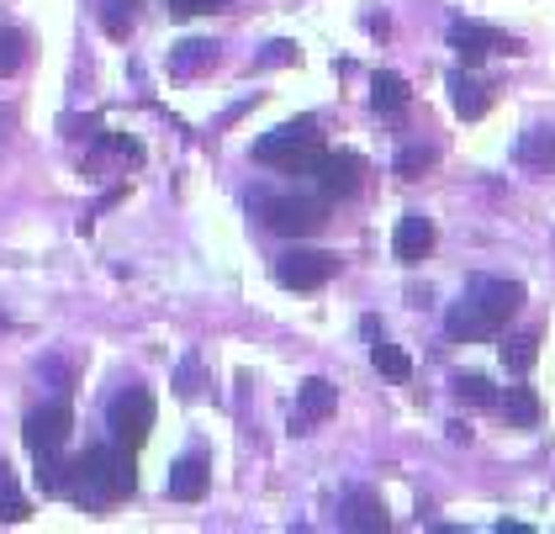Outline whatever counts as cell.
I'll return each mask as SVG.
<instances>
[{"mask_svg": "<svg viewBox=\"0 0 555 534\" xmlns=\"http://www.w3.org/2000/svg\"><path fill=\"white\" fill-rule=\"evenodd\" d=\"M503 412H508L513 423H524V429H529V423H540V397H534L529 386H513L508 397H503Z\"/></svg>", "mask_w": 555, "mask_h": 534, "instance_id": "7402d4cb", "label": "cell"}, {"mask_svg": "<svg viewBox=\"0 0 555 534\" xmlns=\"http://www.w3.org/2000/svg\"><path fill=\"white\" fill-rule=\"evenodd\" d=\"M69 429H75V412H69V403H43V408L27 412V450L33 455H53L64 450V440H69Z\"/></svg>", "mask_w": 555, "mask_h": 534, "instance_id": "52a82bcc", "label": "cell"}, {"mask_svg": "<svg viewBox=\"0 0 555 534\" xmlns=\"http://www.w3.org/2000/svg\"><path fill=\"white\" fill-rule=\"evenodd\" d=\"M513 160H518V165H534V169L555 165V132H545V127H529V132L513 143Z\"/></svg>", "mask_w": 555, "mask_h": 534, "instance_id": "2e32d148", "label": "cell"}, {"mask_svg": "<svg viewBox=\"0 0 555 534\" xmlns=\"http://www.w3.org/2000/svg\"><path fill=\"white\" fill-rule=\"evenodd\" d=\"M207 487H212L207 450L180 455V460H175V471H170V497H180V503H196V497H207Z\"/></svg>", "mask_w": 555, "mask_h": 534, "instance_id": "8fae6325", "label": "cell"}, {"mask_svg": "<svg viewBox=\"0 0 555 534\" xmlns=\"http://www.w3.org/2000/svg\"><path fill=\"white\" fill-rule=\"evenodd\" d=\"M428 249H434V223H428L424 212H408L397 223V259L402 265H418V259H428Z\"/></svg>", "mask_w": 555, "mask_h": 534, "instance_id": "7c38bea8", "label": "cell"}, {"mask_svg": "<svg viewBox=\"0 0 555 534\" xmlns=\"http://www.w3.org/2000/svg\"><path fill=\"white\" fill-rule=\"evenodd\" d=\"M259 223H264L270 233L307 239V233H318V228L328 223V212H323V202H312V196H264V202H259Z\"/></svg>", "mask_w": 555, "mask_h": 534, "instance_id": "277c9868", "label": "cell"}, {"mask_svg": "<svg viewBox=\"0 0 555 534\" xmlns=\"http://www.w3.org/2000/svg\"><path fill=\"white\" fill-rule=\"evenodd\" d=\"M339 524H344V530H354V534H386V530H391V513L382 508V497H376V493L354 487V493H344Z\"/></svg>", "mask_w": 555, "mask_h": 534, "instance_id": "9c48e42d", "label": "cell"}, {"mask_svg": "<svg viewBox=\"0 0 555 534\" xmlns=\"http://www.w3.org/2000/svg\"><path fill=\"white\" fill-rule=\"evenodd\" d=\"M297 53H292V42H270L264 53H259V64H292Z\"/></svg>", "mask_w": 555, "mask_h": 534, "instance_id": "83f0119b", "label": "cell"}, {"mask_svg": "<svg viewBox=\"0 0 555 534\" xmlns=\"http://www.w3.org/2000/svg\"><path fill=\"white\" fill-rule=\"evenodd\" d=\"M138 487V471H132V450H122L117 440L112 445H90L75 466H69V482H64V497H75L86 513H101L112 503Z\"/></svg>", "mask_w": 555, "mask_h": 534, "instance_id": "6da1fadb", "label": "cell"}, {"mask_svg": "<svg viewBox=\"0 0 555 534\" xmlns=\"http://www.w3.org/2000/svg\"><path fill=\"white\" fill-rule=\"evenodd\" d=\"M518 302H524V287H518V281L476 276L466 287V296L450 307L444 329H450V339H461V344H476V339H487V333L503 329L513 313H518Z\"/></svg>", "mask_w": 555, "mask_h": 534, "instance_id": "7a4b0ae2", "label": "cell"}, {"mask_svg": "<svg viewBox=\"0 0 555 534\" xmlns=\"http://www.w3.org/2000/svg\"><path fill=\"white\" fill-rule=\"evenodd\" d=\"M371 106H376V112H402V106H408V80H402V75H391V69H382V75H376V80H371Z\"/></svg>", "mask_w": 555, "mask_h": 534, "instance_id": "ac0fdd59", "label": "cell"}, {"mask_svg": "<svg viewBox=\"0 0 555 534\" xmlns=\"http://www.w3.org/2000/svg\"><path fill=\"white\" fill-rule=\"evenodd\" d=\"M428 165H434V154H428V149H408V154L397 160V175H402V180H418Z\"/></svg>", "mask_w": 555, "mask_h": 534, "instance_id": "484cf974", "label": "cell"}, {"mask_svg": "<svg viewBox=\"0 0 555 534\" xmlns=\"http://www.w3.org/2000/svg\"><path fill=\"white\" fill-rule=\"evenodd\" d=\"M217 64V42L207 38H191V42H180L170 53V75H180V80H191V75H207Z\"/></svg>", "mask_w": 555, "mask_h": 534, "instance_id": "9a60e30c", "label": "cell"}, {"mask_svg": "<svg viewBox=\"0 0 555 534\" xmlns=\"http://www.w3.org/2000/svg\"><path fill=\"white\" fill-rule=\"evenodd\" d=\"M312 175H318V186H323L328 196H349V191L360 186V175H365V160L349 154V149H339V154H323Z\"/></svg>", "mask_w": 555, "mask_h": 534, "instance_id": "30bf717a", "label": "cell"}, {"mask_svg": "<svg viewBox=\"0 0 555 534\" xmlns=\"http://www.w3.org/2000/svg\"><path fill=\"white\" fill-rule=\"evenodd\" d=\"M450 101H455V112H461L466 123H476V117H487V106H492L487 85L476 80V75H466V69H455V75H450Z\"/></svg>", "mask_w": 555, "mask_h": 534, "instance_id": "4fadbf2b", "label": "cell"}, {"mask_svg": "<svg viewBox=\"0 0 555 534\" xmlns=\"http://www.w3.org/2000/svg\"><path fill=\"white\" fill-rule=\"evenodd\" d=\"M175 392L180 397H196L202 392V360H185V366L175 370Z\"/></svg>", "mask_w": 555, "mask_h": 534, "instance_id": "d4e9b609", "label": "cell"}, {"mask_svg": "<svg viewBox=\"0 0 555 534\" xmlns=\"http://www.w3.org/2000/svg\"><path fill=\"white\" fill-rule=\"evenodd\" d=\"M334 276H339V254H328V249H292L275 259V281L286 291H318Z\"/></svg>", "mask_w": 555, "mask_h": 534, "instance_id": "5b68a950", "label": "cell"}, {"mask_svg": "<svg viewBox=\"0 0 555 534\" xmlns=\"http://www.w3.org/2000/svg\"><path fill=\"white\" fill-rule=\"evenodd\" d=\"M371 366L382 370L386 381H408V376H413V360H408L397 344H382V339L371 344Z\"/></svg>", "mask_w": 555, "mask_h": 534, "instance_id": "ffe728a7", "label": "cell"}, {"mask_svg": "<svg viewBox=\"0 0 555 534\" xmlns=\"http://www.w3.org/2000/svg\"><path fill=\"white\" fill-rule=\"evenodd\" d=\"M33 508H27V497H22V482H16V471L0 460V524H22Z\"/></svg>", "mask_w": 555, "mask_h": 534, "instance_id": "e0dca14e", "label": "cell"}, {"mask_svg": "<svg viewBox=\"0 0 555 534\" xmlns=\"http://www.w3.org/2000/svg\"><path fill=\"white\" fill-rule=\"evenodd\" d=\"M534 360H540V339H534V333H513L508 344H503V366H508L513 376L534 370Z\"/></svg>", "mask_w": 555, "mask_h": 534, "instance_id": "d6986e66", "label": "cell"}, {"mask_svg": "<svg viewBox=\"0 0 555 534\" xmlns=\"http://www.w3.org/2000/svg\"><path fill=\"white\" fill-rule=\"evenodd\" d=\"M106 423H112V440H117L122 450H138V445L149 440V429H154V397H149L143 386H128V392L112 403Z\"/></svg>", "mask_w": 555, "mask_h": 534, "instance_id": "8992f818", "label": "cell"}, {"mask_svg": "<svg viewBox=\"0 0 555 534\" xmlns=\"http://www.w3.org/2000/svg\"><path fill=\"white\" fill-rule=\"evenodd\" d=\"M22 59H27V38H22V33H11V27H0V80H5V75H16V69H22Z\"/></svg>", "mask_w": 555, "mask_h": 534, "instance_id": "603a6c76", "label": "cell"}, {"mask_svg": "<svg viewBox=\"0 0 555 534\" xmlns=\"http://www.w3.org/2000/svg\"><path fill=\"white\" fill-rule=\"evenodd\" d=\"M334 408H339V386H334V381H323V376H312V381L301 386V429H307V423L334 418Z\"/></svg>", "mask_w": 555, "mask_h": 534, "instance_id": "5bb4252c", "label": "cell"}, {"mask_svg": "<svg viewBox=\"0 0 555 534\" xmlns=\"http://www.w3.org/2000/svg\"><path fill=\"white\" fill-rule=\"evenodd\" d=\"M101 27H106L112 38H128V27H132V0H106V5H101Z\"/></svg>", "mask_w": 555, "mask_h": 534, "instance_id": "cb8c5ba5", "label": "cell"}, {"mask_svg": "<svg viewBox=\"0 0 555 534\" xmlns=\"http://www.w3.org/2000/svg\"><path fill=\"white\" fill-rule=\"evenodd\" d=\"M255 160H259V165L286 169V175L318 169V160H323V132H318V123H312V117H297V123L264 132V138L255 143Z\"/></svg>", "mask_w": 555, "mask_h": 534, "instance_id": "3957f363", "label": "cell"}, {"mask_svg": "<svg viewBox=\"0 0 555 534\" xmlns=\"http://www.w3.org/2000/svg\"><path fill=\"white\" fill-rule=\"evenodd\" d=\"M228 0H170V11L185 22V16H202V11H222Z\"/></svg>", "mask_w": 555, "mask_h": 534, "instance_id": "4316f807", "label": "cell"}, {"mask_svg": "<svg viewBox=\"0 0 555 534\" xmlns=\"http://www.w3.org/2000/svg\"><path fill=\"white\" fill-rule=\"evenodd\" d=\"M450 48L466 59V64H481L487 53H498V48H508V53H518V42L503 38L498 27H487V22H455L450 27Z\"/></svg>", "mask_w": 555, "mask_h": 534, "instance_id": "ba28073f", "label": "cell"}, {"mask_svg": "<svg viewBox=\"0 0 555 534\" xmlns=\"http://www.w3.org/2000/svg\"><path fill=\"white\" fill-rule=\"evenodd\" d=\"M455 397H461V403H476V408H492V403H498L492 381L476 376V370H461V376H455Z\"/></svg>", "mask_w": 555, "mask_h": 534, "instance_id": "44dd1931", "label": "cell"}]
</instances>
